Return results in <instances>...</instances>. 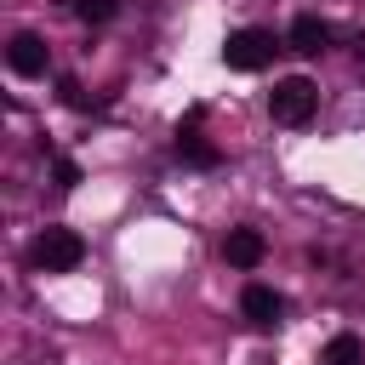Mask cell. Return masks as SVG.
Listing matches in <instances>:
<instances>
[{"mask_svg":"<svg viewBox=\"0 0 365 365\" xmlns=\"http://www.w3.org/2000/svg\"><path fill=\"white\" fill-rule=\"evenodd\" d=\"M29 262L40 274H74L86 262V240L74 228H40V240L29 245Z\"/></svg>","mask_w":365,"mask_h":365,"instance_id":"cell-2","label":"cell"},{"mask_svg":"<svg viewBox=\"0 0 365 365\" xmlns=\"http://www.w3.org/2000/svg\"><path fill=\"white\" fill-rule=\"evenodd\" d=\"M200 120H205V108H188V120H177V154H182L188 165H217L222 154L200 137Z\"/></svg>","mask_w":365,"mask_h":365,"instance_id":"cell-7","label":"cell"},{"mask_svg":"<svg viewBox=\"0 0 365 365\" xmlns=\"http://www.w3.org/2000/svg\"><path fill=\"white\" fill-rule=\"evenodd\" d=\"M222 257H228V268H257V262L268 257V240H262L257 228H228Z\"/></svg>","mask_w":365,"mask_h":365,"instance_id":"cell-8","label":"cell"},{"mask_svg":"<svg viewBox=\"0 0 365 365\" xmlns=\"http://www.w3.org/2000/svg\"><path fill=\"white\" fill-rule=\"evenodd\" d=\"M240 314H245L257 331H268V325L285 319V297H279L274 285H245V291H240Z\"/></svg>","mask_w":365,"mask_h":365,"instance_id":"cell-5","label":"cell"},{"mask_svg":"<svg viewBox=\"0 0 365 365\" xmlns=\"http://www.w3.org/2000/svg\"><path fill=\"white\" fill-rule=\"evenodd\" d=\"M319 365H365V342L354 331H336L325 348H319Z\"/></svg>","mask_w":365,"mask_h":365,"instance_id":"cell-9","label":"cell"},{"mask_svg":"<svg viewBox=\"0 0 365 365\" xmlns=\"http://www.w3.org/2000/svg\"><path fill=\"white\" fill-rule=\"evenodd\" d=\"M274 51H279V40H274L268 29H234V34L222 40V63H228L234 74H257V68H268Z\"/></svg>","mask_w":365,"mask_h":365,"instance_id":"cell-3","label":"cell"},{"mask_svg":"<svg viewBox=\"0 0 365 365\" xmlns=\"http://www.w3.org/2000/svg\"><path fill=\"white\" fill-rule=\"evenodd\" d=\"M6 63H11V74H23V80H40L46 68H51V51H46V40L40 34H11V46H6Z\"/></svg>","mask_w":365,"mask_h":365,"instance_id":"cell-4","label":"cell"},{"mask_svg":"<svg viewBox=\"0 0 365 365\" xmlns=\"http://www.w3.org/2000/svg\"><path fill=\"white\" fill-rule=\"evenodd\" d=\"M74 11H80L86 23H108V17L120 11V0H74Z\"/></svg>","mask_w":365,"mask_h":365,"instance_id":"cell-10","label":"cell"},{"mask_svg":"<svg viewBox=\"0 0 365 365\" xmlns=\"http://www.w3.org/2000/svg\"><path fill=\"white\" fill-rule=\"evenodd\" d=\"M51 177H57V188L68 194V188H80V165L74 160H51Z\"/></svg>","mask_w":365,"mask_h":365,"instance_id":"cell-11","label":"cell"},{"mask_svg":"<svg viewBox=\"0 0 365 365\" xmlns=\"http://www.w3.org/2000/svg\"><path fill=\"white\" fill-rule=\"evenodd\" d=\"M314 108H319V86H314L308 74H285V80H274V91H268V114H274L279 125H308Z\"/></svg>","mask_w":365,"mask_h":365,"instance_id":"cell-1","label":"cell"},{"mask_svg":"<svg viewBox=\"0 0 365 365\" xmlns=\"http://www.w3.org/2000/svg\"><path fill=\"white\" fill-rule=\"evenodd\" d=\"M291 51H302V57H319L331 40H336V29L325 23V17H314V11H302V17H291Z\"/></svg>","mask_w":365,"mask_h":365,"instance_id":"cell-6","label":"cell"}]
</instances>
